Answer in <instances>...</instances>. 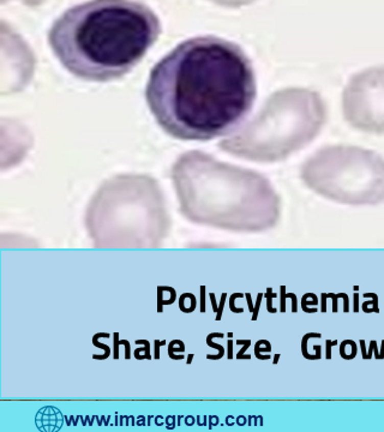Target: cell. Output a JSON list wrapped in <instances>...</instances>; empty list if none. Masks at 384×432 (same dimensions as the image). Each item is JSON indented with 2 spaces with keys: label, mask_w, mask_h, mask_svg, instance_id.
Here are the masks:
<instances>
[{
  "label": "cell",
  "mask_w": 384,
  "mask_h": 432,
  "mask_svg": "<svg viewBox=\"0 0 384 432\" xmlns=\"http://www.w3.org/2000/svg\"><path fill=\"white\" fill-rule=\"evenodd\" d=\"M356 352H358V348H356V345L354 341L352 340H345L341 342L340 345V355L341 358L345 360H351L354 359L356 355Z\"/></svg>",
  "instance_id": "8"
},
{
  "label": "cell",
  "mask_w": 384,
  "mask_h": 432,
  "mask_svg": "<svg viewBox=\"0 0 384 432\" xmlns=\"http://www.w3.org/2000/svg\"><path fill=\"white\" fill-rule=\"evenodd\" d=\"M355 308H354V311L356 312L358 311V294H355Z\"/></svg>",
  "instance_id": "20"
},
{
  "label": "cell",
  "mask_w": 384,
  "mask_h": 432,
  "mask_svg": "<svg viewBox=\"0 0 384 432\" xmlns=\"http://www.w3.org/2000/svg\"><path fill=\"white\" fill-rule=\"evenodd\" d=\"M317 304H318L317 297L312 293L304 294V297L301 298V308H303V311L307 312V314H308V307H307L308 305H317Z\"/></svg>",
  "instance_id": "13"
},
{
  "label": "cell",
  "mask_w": 384,
  "mask_h": 432,
  "mask_svg": "<svg viewBox=\"0 0 384 432\" xmlns=\"http://www.w3.org/2000/svg\"><path fill=\"white\" fill-rule=\"evenodd\" d=\"M365 298H371L370 300H366L363 303V311L365 312V314H372V312H377L378 314L379 312V304H378V296L375 293H365L364 294Z\"/></svg>",
  "instance_id": "10"
},
{
  "label": "cell",
  "mask_w": 384,
  "mask_h": 432,
  "mask_svg": "<svg viewBox=\"0 0 384 432\" xmlns=\"http://www.w3.org/2000/svg\"><path fill=\"white\" fill-rule=\"evenodd\" d=\"M260 298H262V294H258V299H257V307H256V312H255V315H253V317H252V320L255 321L256 318H257V310H258V306H259V303H260Z\"/></svg>",
  "instance_id": "18"
},
{
  "label": "cell",
  "mask_w": 384,
  "mask_h": 432,
  "mask_svg": "<svg viewBox=\"0 0 384 432\" xmlns=\"http://www.w3.org/2000/svg\"><path fill=\"white\" fill-rule=\"evenodd\" d=\"M345 119L368 133H384V65L353 75L342 96Z\"/></svg>",
  "instance_id": "7"
},
{
  "label": "cell",
  "mask_w": 384,
  "mask_h": 432,
  "mask_svg": "<svg viewBox=\"0 0 384 432\" xmlns=\"http://www.w3.org/2000/svg\"><path fill=\"white\" fill-rule=\"evenodd\" d=\"M269 296V298H268V311L269 312H274V314H275L276 312V308H273V305H272V298L273 297H275V294H273V291H272V288H268V293H267Z\"/></svg>",
  "instance_id": "15"
},
{
  "label": "cell",
  "mask_w": 384,
  "mask_h": 432,
  "mask_svg": "<svg viewBox=\"0 0 384 432\" xmlns=\"http://www.w3.org/2000/svg\"><path fill=\"white\" fill-rule=\"evenodd\" d=\"M320 338H322V334H320V332H307L306 335L303 336V340H301V353H303L304 358L312 360L311 354L307 351V342L310 339H320Z\"/></svg>",
  "instance_id": "11"
},
{
  "label": "cell",
  "mask_w": 384,
  "mask_h": 432,
  "mask_svg": "<svg viewBox=\"0 0 384 432\" xmlns=\"http://www.w3.org/2000/svg\"><path fill=\"white\" fill-rule=\"evenodd\" d=\"M160 34L159 17L143 3L89 0L54 20L48 42L74 76L108 82L133 70Z\"/></svg>",
  "instance_id": "2"
},
{
  "label": "cell",
  "mask_w": 384,
  "mask_h": 432,
  "mask_svg": "<svg viewBox=\"0 0 384 432\" xmlns=\"http://www.w3.org/2000/svg\"><path fill=\"white\" fill-rule=\"evenodd\" d=\"M325 119L327 107L318 92L287 88L270 96L258 114L220 148L246 160L276 162L316 138Z\"/></svg>",
  "instance_id": "5"
},
{
  "label": "cell",
  "mask_w": 384,
  "mask_h": 432,
  "mask_svg": "<svg viewBox=\"0 0 384 432\" xmlns=\"http://www.w3.org/2000/svg\"><path fill=\"white\" fill-rule=\"evenodd\" d=\"M332 342H334V341H332ZM332 342H331V341H329V340L327 341V345H328V351H327V358H328V359H330V356H331V355H330V346H331V344H332Z\"/></svg>",
  "instance_id": "19"
},
{
  "label": "cell",
  "mask_w": 384,
  "mask_h": 432,
  "mask_svg": "<svg viewBox=\"0 0 384 432\" xmlns=\"http://www.w3.org/2000/svg\"><path fill=\"white\" fill-rule=\"evenodd\" d=\"M370 351H369V353L368 354H366L365 356H364V359H369V358H371V349H375V348H377V346H376V341H371V346H370Z\"/></svg>",
  "instance_id": "17"
},
{
  "label": "cell",
  "mask_w": 384,
  "mask_h": 432,
  "mask_svg": "<svg viewBox=\"0 0 384 432\" xmlns=\"http://www.w3.org/2000/svg\"><path fill=\"white\" fill-rule=\"evenodd\" d=\"M286 298H287L286 287L281 286V311H282V312L286 311ZM288 298H291V299H292V311L293 312H297L298 308H297V297H296V294L290 293V294H288Z\"/></svg>",
  "instance_id": "12"
},
{
  "label": "cell",
  "mask_w": 384,
  "mask_h": 432,
  "mask_svg": "<svg viewBox=\"0 0 384 432\" xmlns=\"http://www.w3.org/2000/svg\"><path fill=\"white\" fill-rule=\"evenodd\" d=\"M146 99L157 124L184 140H209L234 130L251 111L256 78L238 44L218 36L188 39L150 72Z\"/></svg>",
  "instance_id": "1"
},
{
  "label": "cell",
  "mask_w": 384,
  "mask_h": 432,
  "mask_svg": "<svg viewBox=\"0 0 384 432\" xmlns=\"http://www.w3.org/2000/svg\"><path fill=\"white\" fill-rule=\"evenodd\" d=\"M327 297L328 298H331L332 299V311L334 312H336L338 311V298L340 297V294H331V293H329V294H327Z\"/></svg>",
  "instance_id": "16"
},
{
  "label": "cell",
  "mask_w": 384,
  "mask_h": 432,
  "mask_svg": "<svg viewBox=\"0 0 384 432\" xmlns=\"http://www.w3.org/2000/svg\"><path fill=\"white\" fill-rule=\"evenodd\" d=\"M221 2L225 3V4H227V5L238 6V5L248 4V3H251V2H253V0H221Z\"/></svg>",
  "instance_id": "14"
},
{
  "label": "cell",
  "mask_w": 384,
  "mask_h": 432,
  "mask_svg": "<svg viewBox=\"0 0 384 432\" xmlns=\"http://www.w3.org/2000/svg\"><path fill=\"white\" fill-rule=\"evenodd\" d=\"M180 212L190 222L225 231L259 233L280 220V198L266 177L194 150L172 167Z\"/></svg>",
  "instance_id": "3"
},
{
  "label": "cell",
  "mask_w": 384,
  "mask_h": 432,
  "mask_svg": "<svg viewBox=\"0 0 384 432\" xmlns=\"http://www.w3.org/2000/svg\"><path fill=\"white\" fill-rule=\"evenodd\" d=\"M179 307L181 311L186 312V314H190L196 308V298H195L194 294L191 293H185L180 297L179 301Z\"/></svg>",
  "instance_id": "9"
},
{
  "label": "cell",
  "mask_w": 384,
  "mask_h": 432,
  "mask_svg": "<svg viewBox=\"0 0 384 432\" xmlns=\"http://www.w3.org/2000/svg\"><path fill=\"white\" fill-rule=\"evenodd\" d=\"M85 227L96 249H157L170 233L171 220L155 179L123 174L96 191Z\"/></svg>",
  "instance_id": "4"
},
{
  "label": "cell",
  "mask_w": 384,
  "mask_h": 432,
  "mask_svg": "<svg viewBox=\"0 0 384 432\" xmlns=\"http://www.w3.org/2000/svg\"><path fill=\"white\" fill-rule=\"evenodd\" d=\"M300 177L312 191L338 203H384V157L372 150L325 147L305 161Z\"/></svg>",
  "instance_id": "6"
}]
</instances>
